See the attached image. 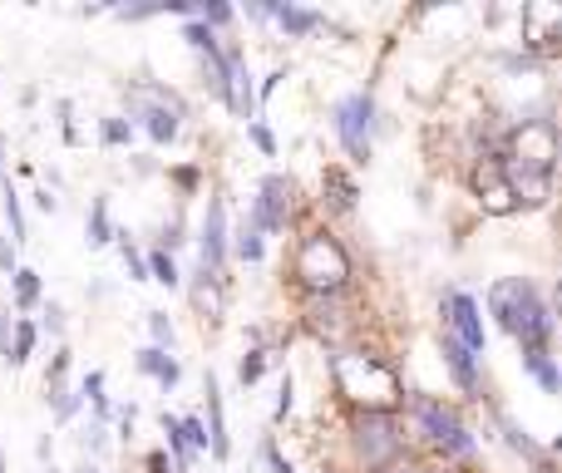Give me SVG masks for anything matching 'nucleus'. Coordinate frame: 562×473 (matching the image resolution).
Returning <instances> with one entry per match:
<instances>
[{
  "label": "nucleus",
  "instance_id": "nucleus-43",
  "mask_svg": "<svg viewBox=\"0 0 562 473\" xmlns=\"http://www.w3.org/2000/svg\"><path fill=\"white\" fill-rule=\"evenodd\" d=\"M0 473H5V464H0Z\"/></svg>",
  "mask_w": 562,
  "mask_h": 473
},
{
  "label": "nucleus",
  "instance_id": "nucleus-40",
  "mask_svg": "<svg viewBox=\"0 0 562 473\" xmlns=\"http://www.w3.org/2000/svg\"><path fill=\"white\" fill-rule=\"evenodd\" d=\"M0 271H5V277L15 271V251H10V241H5V237H0Z\"/></svg>",
  "mask_w": 562,
  "mask_h": 473
},
{
  "label": "nucleus",
  "instance_id": "nucleus-33",
  "mask_svg": "<svg viewBox=\"0 0 562 473\" xmlns=\"http://www.w3.org/2000/svg\"><path fill=\"white\" fill-rule=\"evenodd\" d=\"M193 15H198V25L213 30V25H227V20H233V5H198Z\"/></svg>",
  "mask_w": 562,
  "mask_h": 473
},
{
  "label": "nucleus",
  "instance_id": "nucleus-30",
  "mask_svg": "<svg viewBox=\"0 0 562 473\" xmlns=\"http://www.w3.org/2000/svg\"><path fill=\"white\" fill-rule=\"evenodd\" d=\"M148 330H154V346L158 350H173V320L164 311H148Z\"/></svg>",
  "mask_w": 562,
  "mask_h": 473
},
{
  "label": "nucleus",
  "instance_id": "nucleus-10",
  "mask_svg": "<svg viewBox=\"0 0 562 473\" xmlns=\"http://www.w3.org/2000/svg\"><path fill=\"white\" fill-rule=\"evenodd\" d=\"M198 251H203V271H207V277H223V267H227V207H223V198H213V203H207Z\"/></svg>",
  "mask_w": 562,
  "mask_h": 473
},
{
  "label": "nucleus",
  "instance_id": "nucleus-41",
  "mask_svg": "<svg viewBox=\"0 0 562 473\" xmlns=\"http://www.w3.org/2000/svg\"><path fill=\"white\" fill-rule=\"evenodd\" d=\"M148 473H178V469L168 464V454H148Z\"/></svg>",
  "mask_w": 562,
  "mask_h": 473
},
{
  "label": "nucleus",
  "instance_id": "nucleus-3",
  "mask_svg": "<svg viewBox=\"0 0 562 473\" xmlns=\"http://www.w3.org/2000/svg\"><path fill=\"white\" fill-rule=\"evenodd\" d=\"M405 409H409V419H415V429L425 435V444L439 449L445 459H474L479 454L474 435H469L464 419H459L449 405H439V399H429V395H405Z\"/></svg>",
  "mask_w": 562,
  "mask_h": 473
},
{
  "label": "nucleus",
  "instance_id": "nucleus-1",
  "mask_svg": "<svg viewBox=\"0 0 562 473\" xmlns=\"http://www.w3.org/2000/svg\"><path fill=\"white\" fill-rule=\"evenodd\" d=\"M488 311H494L498 326L524 346V356L548 350V340H553V306H548L543 291H538L528 277L494 281V286H488Z\"/></svg>",
  "mask_w": 562,
  "mask_h": 473
},
{
  "label": "nucleus",
  "instance_id": "nucleus-9",
  "mask_svg": "<svg viewBox=\"0 0 562 473\" xmlns=\"http://www.w3.org/2000/svg\"><path fill=\"white\" fill-rule=\"evenodd\" d=\"M286 223H291V178H262V188H257V198H252V227L262 237H277V233H286Z\"/></svg>",
  "mask_w": 562,
  "mask_h": 473
},
{
  "label": "nucleus",
  "instance_id": "nucleus-17",
  "mask_svg": "<svg viewBox=\"0 0 562 473\" xmlns=\"http://www.w3.org/2000/svg\"><path fill=\"white\" fill-rule=\"evenodd\" d=\"M474 188H479V203H484V213H494V217H504V213H514V188L504 183V173L498 168H488V173H479L474 178Z\"/></svg>",
  "mask_w": 562,
  "mask_h": 473
},
{
  "label": "nucleus",
  "instance_id": "nucleus-15",
  "mask_svg": "<svg viewBox=\"0 0 562 473\" xmlns=\"http://www.w3.org/2000/svg\"><path fill=\"white\" fill-rule=\"evenodd\" d=\"M138 124H144V134L154 138V144H173L178 138V104L173 99H164V104H144L138 109Z\"/></svg>",
  "mask_w": 562,
  "mask_h": 473
},
{
  "label": "nucleus",
  "instance_id": "nucleus-2",
  "mask_svg": "<svg viewBox=\"0 0 562 473\" xmlns=\"http://www.w3.org/2000/svg\"><path fill=\"white\" fill-rule=\"evenodd\" d=\"M330 380L360 415H395L405 405V385L380 356H330Z\"/></svg>",
  "mask_w": 562,
  "mask_h": 473
},
{
  "label": "nucleus",
  "instance_id": "nucleus-13",
  "mask_svg": "<svg viewBox=\"0 0 562 473\" xmlns=\"http://www.w3.org/2000/svg\"><path fill=\"white\" fill-rule=\"evenodd\" d=\"M252 15H272L286 35H311V30H321L326 25V15L321 10H306V5H252Z\"/></svg>",
  "mask_w": 562,
  "mask_h": 473
},
{
  "label": "nucleus",
  "instance_id": "nucleus-14",
  "mask_svg": "<svg viewBox=\"0 0 562 473\" xmlns=\"http://www.w3.org/2000/svg\"><path fill=\"white\" fill-rule=\"evenodd\" d=\"M439 350H445V365H449V375H454V385L464 390V395H474L479 390V360L469 356L454 336H445V330H439Z\"/></svg>",
  "mask_w": 562,
  "mask_h": 473
},
{
  "label": "nucleus",
  "instance_id": "nucleus-34",
  "mask_svg": "<svg viewBox=\"0 0 562 473\" xmlns=\"http://www.w3.org/2000/svg\"><path fill=\"white\" fill-rule=\"evenodd\" d=\"M247 138H252V144H257V148H262V154H267V158H272V154H277V138H272V128H267V124H247Z\"/></svg>",
  "mask_w": 562,
  "mask_h": 473
},
{
  "label": "nucleus",
  "instance_id": "nucleus-12",
  "mask_svg": "<svg viewBox=\"0 0 562 473\" xmlns=\"http://www.w3.org/2000/svg\"><path fill=\"white\" fill-rule=\"evenodd\" d=\"M203 395H207V449H213V459L223 464L227 454H233V444H227V415H223V390H217L213 370L203 375Z\"/></svg>",
  "mask_w": 562,
  "mask_h": 473
},
{
  "label": "nucleus",
  "instance_id": "nucleus-8",
  "mask_svg": "<svg viewBox=\"0 0 562 473\" xmlns=\"http://www.w3.org/2000/svg\"><path fill=\"white\" fill-rule=\"evenodd\" d=\"M445 336H454L474 360H484V316L469 291H449L445 296Z\"/></svg>",
  "mask_w": 562,
  "mask_h": 473
},
{
  "label": "nucleus",
  "instance_id": "nucleus-44",
  "mask_svg": "<svg viewBox=\"0 0 562 473\" xmlns=\"http://www.w3.org/2000/svg\"><path fill=\"white\" fill-rule=\"evenodd\" d=\"M45 473H55V469H45Z\"/></svg>",
  "mask_w": 562,
  "mask_h": 473
},
{
  "label": "nucleus",
  "instance_id": "nucleus-23",
  "mask_svg": "<svg viewBox=\"0 0 562 473\" xmlns=\"http://www.w3.org/2000/svg\"><path fill=\"white\" fill-rule=\"evenodd\" d=\"M326 188H330V203H336L340 213H350V207H356V183H350L340 168H326Z\"/></svg>",
  "mask_w": 562,
  "mask_h": 473
},
{
  "label": "nucleus",
  "instance_id": "nucleus-16",
  "mask_svg": "<svg viewBox=\"0 0 562 473\" xmlns=\"http://www.w3.org/2000/svg\"><path fill=\"white\" fill-rule=\"evenodd\" d=\"M134 365L144 370V375H154L164 395L178 385V380H183V365H178V360L168 356V350H158V346H144V350H138V356H134Z\"/></svg>",
  "mask_w": 562,
  "mask_h": 473
},
{
  "label": "nucleus",
  "instance_id": "nucleus-35",
  "mask_svg": "<svg viewBox=\"0 0 562 473\" xmlns=\"http://www.w3.org/2000/svg\"><path fill=\"white\" fill-rule=\"evenodd\" d=\"M178 241H183V223H178V217H173V223L164 227V247H158V251H168V257H173V247H178Z\"/></svg>",
  "mask_w": 562,
  "mask_h": 473
},
{
  "label": "nucleus",
  "instance_id": "nucleus-4",
  "mask_svg": "<svg viewBox=\"0 0 562 473\" xmlns=\"http://www.w3.org/2000/svg\"><path fill=\"white\" fill-rule=\"evenodd\" d=\"M350 277V257L330 233H311L296 247V281L311 296H336Z\"/></svg>",
  "mask_w": 562,
  "mask_h": 473
},
{
  "label": "nucleus",
  "instance_id": "nucleus-25",
  "mask_svg": "<svg viewBox=\"0 0 562 473\" xmlns=\"http://www.w3.org/2000/svg\"><path fill=\"white\" fill-rule=\"evenodd\" d=\"M164 435H168V454H173V469L188 473V464H193V449L183 444V435H178V419L164 415Z\"/></svg>",
  "mask_w": 562,
  "mask_h": 473
},
{
  "label": "nucleus",
  "instance_id": "nucleus-39",
  "mask_svg": "<svg viewBox=\"0 0 562 473\" xmlns=\"http://www.w3.org/2000/svg\"><path fill=\"white\" fill-rule=\"evenodd\" d=\"M45 326H49V330H55V336H59V330H65V311H59V306H55V301H49V311H45Z\"/></svg>",
  "mask_w": 562,
  "mask_h": 473
},
{
  "label": "nucleus",
  "instance_id": "nucleus-28",
  "mask_svg": "<svg viewBox=\"0 0 562 473\" xmlns=\"http://www.w3.org/2000/svg\"><path fill=\"white\" fill-rule=\"evenodd\" d=\"M262 370H267V350H247L243 365H237V380H243V390H252L257 380H262Z\"/></svg>",
  "mask_w": 562,
  "mask_h": 473
},
{
  "label": "nucleus",
  "instance_id": "nucleus-18",
  "mask_svg": "<svg viewBox=\"0 0 562 473\" xmlns=\"http://www.w3.org/2000/svg\"><path fill=\"white\" fill-rule=\"evenodd\" d=\"M85 233H89V247H109V241H114V223H109V198H94V203H89Z\"/></svg>",
  "mask_w": 562,
  "mask_h": 473
},
{
  "label": "nucleus",
  "instance_id": "nucleus-24",
  "mask_svg": "<svg viewBox=\"0 0 562 473\" xmlns=\"http://www.w3.org/2000/svg\"><path fill=\"white\" fill-rule=\"evenodd\" d=\"M144 267H148V281H164V286H178V261L168 257V251H148L144 257Z\"/></svg>",
  "mask_w": 562,
  "mask_h": 473
},
{
  "label": "nucleus",
  "instance_id": "nucleus-20",
  "mask_svg": "<svg viewBox=\"0 0 562 473\" xmlns=\"http://www.w3.org/2000/svg\"><path fill=\"white\" fill-rule=\"evenodd\" d=\"M10 365H25L30 356H35V340H40V330L30 326V320H15V326H10Z\"/></svg>",
  "mask_w": 562,
  "mask_h": 473
},
{
  "label": "nucleus",
  "instance_id": "nucleus-19",
  "mask_svg": "<svg viewBox=\"0 0 562 473\" xmlns=\"http://www.w3.org/2000/svg\"><path fill=\"white\" fill-rule=\"evenodd\" d=\"M79 399H85L89 409H94L99 419H109V395H104V370H89L85 380H79Z\"/></svg>",
  "mask_w": 562,
  "mask_h": 473
},
{
  "label": "nucleus",
  "instance_id": "nucleus-31",
  "mask_svg": "<svg viewBox=\"0 0 562 473\" xmlns=\"http://www.w3.org/2000/svg\"><path fill=\"white\" fill-rule=\"evenodd\" d=\"M5 223H10V241H25V213H20V198L5 183Z\"/></svg>",
  "mask_w": 562,
  "mask_h": 473
},
{
  "label": "nucleus",
  "instance_id": "nucleus-7",
  "mask_svg": "<svg viewBox=\"0 0 562 473\" xmlns=\"http://www.w3.org/2000/svg\"><path fill=\"white\" fill-rule=\"evenodd\" d=\"M400 449H405V435L395 415H356V454L370 473H385Z\"/></svg>",
  "mask_w": 562,
  "mask_h": 473
},
{
  "label": "nucleus",
  "instance_id": "nucleus-21",
  "mask_svg": "<svg viewBox=\"0 0 562 473\" xmlns=\"http://www.w3.org/2000/svg\"><path fill=\"white\" fill-rule=\"evenodd\" d=\"M524 365H528V375H533L538 385L548 390V395H558V365H553V356H548V350H533V356H524Z\"/></svg>",
  "mask_w": 562,
  "mask_h": 473
},
{
  "label": "nucleus",
  "instance_id": "nucleus-27",
  "mask_svg": "<svg viewBox=\"0 0 562 473\" xmlns=\"http://www.w3.org/2000/svg\"><path fill=\"white\" fill-rule=\"evenodd\" d=\"M119 237V251H124V267H128V277L134 281H148V267H144V251L134 247V237L128 233H114Z\"/></svg>",
  "mask_w": 562,
  "mask_h": 473
},
{
  "label": "nucleus",
  "instance_id": "nucleus-22",
  "mask_svg": "<svg viewBox=\"0 0 562 473\" xmlns=\"http://www.w3.org/2000/svg\"><path fill=\"white\" fill-rule=\"evenodd\" d=\"M10 281H15V306L20 311H35L40 306V277H35V271L15 267V271H10Z\"/></svg>",
  "mask_w": 562,
  "mask_h": 473
},
{
  "label": "nucleus",
  "instance_id": "nucleus-29",
  "mask_svg": "<svg viewBox=\"0 0 562 473\" xmlns=\"http://www.w3.org/2000/svg\"><path fill=\"white\" fill-rule=\"evenodd\" d=\"M99 138H104L109 148L128 144V138H134V119H104V124H99Z\"/></svg>",
  "mask_w": 562,
  "mask_h": 473
},
{
  "label": "nucleus",
  "instance_id": "nucleus-38",
  "mask_svg": "<svg viewBox=\"0 0 562 473\" xmlns=\"http://www.w3.org/2000/svg\"><path fill=\"white\" fill-rule=\"evenodd\" d=\"M0 356L10 360V306L0 311Z\"/></svg>",
  "mask_w": 562,
  "mask_h": 473
},
{
  "label": "nucleus",
  "instance_id": "nucleus-6",
  "mask_svg": "<svg viewBox=\"0 0 562 473\" xmlns=\"http://www.w3.org/2000/svg\"><path fill=\"white\" fill-rule=\"evenodd\" d=\"M330 124H336V138H340V148H346V158L366 168L370 154H375V99H370V89H356V94L336 99Z\"/></svg>",
  "mask_w": 562,
  "mask_h": 473
},
{
  "label": "nucleus",
  "instance_id": "nucleus-26",
  "mask_svg": "<svg viewBox=\"0 0 562 473\" xmlns=\"http://www.w3.org/2000/svg\"><path fill=\"white\" fill-rule=\"evenodd\" d=\"M233 247H237V257H243L247 267H257V261H262V251H267V247H262V233H257L252 223H243V233H237Z\"/></svg>",
  "mask_w": 562,
  "mask_h": 473
},
{
  "label": "nucleus",
  "instance_id": "nucleus-32",
  "mask_svg": "<svg viewBox=\"0 0 562 473\" xmlns=\"http://www.w3.org/2000/svg\"><path fill=\"white\" fill-rule=\"evenodd\" d=\"M178 435H183V444L188 449H207V429H203V419H178Z\"/></svg>",
  "mask_w": 562,
  "mask_h": 473
},
{
  "label": "nucleus",
  "instance_id": "nucleus-5",
  "mask_svg": "<svg viewBox=\"0 0 562 473\" xmlns=\"http://www.w3.org/2000/svg\"><path fill=\"white\" fill-rule=\"evenodd\" d=\"M558 164V128L553 119H524L508 138V154L498 158L504 173H524V178H553Z\"/></svg>",
  "mask_w": 562,
  "mask_h": 473
},
{
  "label": "nucleus",
  "instance_id": "nucleus-37",
  "mask_svg": "<svg viewBox=\"0 0 562 473\" xmlns=\"http://www.w3.org/2000/svg\"><path fill=\"white\" fill-rule=\"evenodd\" d=\"M277 395H281V399H277V419H286V415H291V375L281 380V390H277Z\"/></svg>",
  "mask_w": 562,
  "mask_h": 473
},
{
  "label": "nucleus",
  "instance_id": "nucleus-11",
  "mask_svg": "<svg viewBox=\"0 0 562 473\" xmlns=\"http://www.w3.org/2000/svg\"><path fill=\"white\" fill-rule=\"evenodd\" d=\"M223 99L233 104V114L243 119V124H257V89H252V75H247L243 49H227V85H223Z\"/></svg>",
  "mask_w": 562,
  "mask_h": 473
},
{
  "label": "nucleus",
  "instance_id": "nucleus-42",
  "mask_svg": "<svg viewBox=\"0 0 562 473\" xmlns=\"http://www.w3.org/2000/svg\"><path fill=\"white\" fill-rule=\"evenodd\" d=\"M79 473H99V464H85V469H79Z\"/></svg>",
  "mask_w": 562,
  "mask_h": 473
},
{
  "label": "nucleus",
  "instance_id": "nucleus-36",
  "mask_svg": "<svg viewBox=\"0 0 562 473\" xmlns=\"http://www.w3.org/2000/svg\"><path fill=\"white\" fill-rule=\"evenodd\" d=\"M262 454H267V469H272V473H296V469L286 464V459H281V449H277V444H267Z\"/></svg>",
  "mask_w": 562,
  "mask_h": 473
}]
</instances>
